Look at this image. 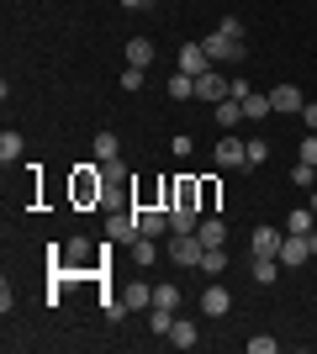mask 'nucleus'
<instances>
[{
  "label": "nucleus",
  "instance_id": "20",
  "mask_svg": "<svg viewBox=\"0 0 317 354\" xmlns=\"http://www.w3.org/2000/svg\"><path fill=\"white\" fill-rule=\"evenodd\" d=\"M169 344H175V349H196V344H201L196 323H185V317H175V328H169Z\"/></svg>",
  "mask_w": 317,
  "mask_h": 354
},
{
  "label": "nucleus",
  "instance_id": "19",
  "mask_svg": "<svg viewBox=\"0 0 317 354\" xmlns=\"http://www.w3.org/2000/svg\"><path fill=\"white\" fill-rule=\"evenodd\" d=\"M127 249H133V265H137V270H148L153 259H159V238H143V233H137Z\"/></svg>",
  "mask_w": 317,
  "mask_h": 354
},
{
  "label": "nucleus",
  "instance_id": "18",
  "mask_svg": "<svg viewBox=\"0 0 317 354\" xmlns=\"http://www.w3.org/2000/svg\"><path fill=\"white\" fill-rule=\"evenodd\" d=\"M201 243H206V249H227V222L222 217H201Z\"/></svg>",
  "mask_w": 317,
  "mask_h": 354
},
{
  "label": "nucleus",
  "instance_id": "10",
  "mask_svg": "<svg viewBox=\"0 0 317 354\" xmlns=\"http://www.w3.org/2000/svg\"><path fill=\"white\" fill-rule=\"evenodd\" d=\"M201 227V207H180L169 201V233H196Z\"/></svg>",
  "mask_w": 317,
  "mask_h": 354
},
{
  "label": "nucleus",
  "instance_id": "37",
  "mask_svg": "<svg viewBox=\"0 0 317 354\" xmlns=\"http://www.w3.org/2000/svg\"><path fill=\"white\" fill-rule=\"evenodd\" d=\"M296 159H302V164H317V133L302 138V153H296Z\"/></svg>",
  "mask_w": 317,
  "mask_h": 354
},
{
  "label": "nucleus",
  "instance_id": "21",
  "mask_svg": "<svg viewBox=\"0 0 317 354\" xmlns=\"http://www.w3.org/2000/svg\"><path fill=\"white\" fill-rule=\"evenodd\" d=\"M217 127H222V133H233V127H243V106L233 101V95H227V101H217Z\"/></svg>",
  "mask_w": 317,
  "mask_h": 354
},
{
  "label": "nucleus",
  "instance_id": "22",
  "mask_svg": "<svg viewBox=\"0 0 317 354\" xmlns=\"http://www.w3.org/2000/svg\"><path fill=\"white\" fill-rule=\"evenodd\" d=\"M127 64H133V69H148L153 64V43L148 37H127Z\"/></svg>",
  "mask_w": 317,
  "mask_h": 354
},
{
  "label": "nucleus",
  "instance_id": "6",
  "mask_svg": "<svg viewBox=\"0 0 317 354\" xmlns=\"http://www.w3.org/2000/svg\"><path fill=\"white\" fill-rule=\"evenodd\" d=\"M243 164H249V153H243V138L222 133V138H217V169H243Z\"/></svg>",
  "mask_w": 317,
  "mask_h": 354
},
{
  "label": "nucleus",
  "instance_id": "3",
  "mask_svg": "<svg viewBox=\"0 0 317 354\" xmlns=\"http://www.w3.org/2000/svg\"><path fill=\"white\" fill-rule=\"evenodd\" d=\"M137 212V233L143 238H164L169 233V207H143V201H133Z\"/></svg>",
  "mask_w": 317,
  "mask_h": 354
},
{
  "label": "nucleus",
  "instance_id": "35",
  "mask_svg": "<svg viewBox=\"0 0 317 354\" xmlns=\"http://www.w3.org/2000/svg\"><path fill=\"white\" fill-rule=\"evenodd\" d=\"M122 90H143V69H133V64H127V69H122V80H117Z\"/></svg>",
  "mask_w": 317,
  "mask_h": 354
},
{
  "label": "nucleus",
  "instance_id": "29",
  "mask_svg": "<svg viewBox=\"0 0 317 354\" xmlns=\"http://www.w3.org/2000/svg\"><path fill=\"white\" fill-rule=\"evenodd\" d=\"M153 307H169V312H180V286H153Z\"/></svg>",
  "mask_w": 317,
  "mask_h": 354
},
{
  "label": "nucleus",
  "instance_id": "33",
  "mask_svg": "<svg viewBox=\"0 0 317 354\" xmlns=\"http://www.w3.org/2000/svg\"><path fill=\"white\" fill-rule=\"evenodd\" d=\"M169 148H175V159H191V153H196V138H191V133H175V143H169Z\"/></svg>",
  "mask_w": 317,
  "mask_h": 354
},
{
  "label": "nucleus",
  "instance_id": "9",
  "mask_svg": "<svg viewBox=\"0 0 317 354\" xmlns=\"http://www.w3.org/2000/svg\"><path fill=\"white\" fill-rule=\"evenodd\" d=\"M280 265H307L312 259V243H307V233H286V243H280V254H275Z\"/></svg>",
  "mask_w": 317,
  "mask_h": 354
},
{
  "label": "nucleus",
  "instance_id": "36",
  "mask_svg": "<svg viewBox=\"0 0 317 354\" xmlns=\"http://www.w3.org/2000/svg\"><path fill=\"white\" fill-rule=\"evenodd\" d=\"M275 349H280V344H275L270 333H259V339H249V354H275Z\"/></svg>",
  "mask_w": 317,
  "mask_h": 354
},
{
  "label": "nucleus",
  "instance_id": "12",
  "mask_svg": "<svg viewBox=\"0 0 317 354\" xmlns=\"http://www.w3.org/2000/svg\"><path fill=\"white\" fill-rule=\"evenodd\" d=\"M201 312H206V317H227V312H233L227 286H206V291H201Z\"/></svg>",
  "mask_w": 317,
  "mask_h": 354
},
{
  "label": "nucleus",
  "instance_id": "31",
  "mask_svg": "<svg viewBox=\"0 0 317 354\" xmlns=\"http://www.w3.org/2000/svg\"><path fill=\"white\" fill-rule=\"evenodd\" d=\"M291 185L312 191V185H317V164H302V159H296V169H291Z\"/></svg>",
  "mask_w": 317,
  "mask_h": 354
},
{
  "label": "nucleus",
  "instance_id": "7",
  "mask_svg": "<svg viewBox=\"0 0 317 354\" xmlns=\"http://www.w3.org/2000/svg\"><path fill=\"white\" fill-rule=\"evenodd\" d=\"M302 90L296 85H270V111H280V117H296V111H302Z\"/></svg>",
  "mask_w": 317,
  "mask_h": 354
},
{
  "label": "nucleus",
  "instance_id": "25",
  "mask_svg": "<svg viewBox=\"0 0 317 354\" xmlns=\"http://www.w3.org/2000/svg\"><path fill=\"white\" fill-rule=\"evenodd\" d=\"M21 148H27V143H21V133H16V127H6V133H0V159H6V164L21 159Z\"/></svg>",
  "mask_w": 317,
  "mask_h": 354
},
{
  "label": "nucleus",
  "instance_id": "32",
  "mask_svg": "<svg viewBox=\"0 0 317 354\" xmlns=\"http://www.w3.org/2000/svg\"><path fill=\"white\" fill-rule=\"evenodd\" d=\"M243 153H249V164H265L270 159V143L265 138H243Z\"/></svg>",
  "mask_w": 317,
  "mask_h": 354
},
{
  "label": "nucleus",
  "instance_id": "26",
  "mask_svg": "<svg viewBox=\"0 0 317 354\" xmlns=\"http://www.w3.org/2000/svg\"><path fill=\"white\" fill-rule=\"evenodd\" d=\"M117 153H122V138H117V133H95V159L111 164Z\"/></svg>",
  "mask_w": 317,
  "mask_h": 354
},
{
  "label": "nucleus",
  "instance_id": "23",
  "mask_svg": "<svg viewBox=\"0 0 317 354\" xmlns=\"http://www.w3.org/2000/svg\"><path fill=\"white\" fill-rule=\"evenodd\" d=\"M312 227H317V212H312V207L286 212V233H312Z\"/></svg>",
  "mask_w": 317,
  "mask_h": 354
},
{
  "label": "nucleus",
  "instance_id": "30",
  "mask_svg": "<svg viewBox=\"0 0 317 354\" xmlns=\"http://www.w3.org/2000/svg\"><path fill=\"white\" fill-rule=\"evenodd\" d=\"M101 312H106V323H122V317H127V301H122V296H101Z\"/></svg>",
  "mask_w": 317,
  "mask_h": 354
},
{
  "label": "nucleus",
  "instance_id": "4",
  "mask_svg": "<svg viewBox=\"0 0 317 354\" xmlns=\"http://www.w3.org/2000/svg\"><path fill=\"white\" fill-rule=\"evenodd\" d=\"M201 48L211 53V64H238L249 48L238 43V37H222V32H211V37H201Z\"/></svg>",
  "mask_w": 317,
  "mask_h": 354
},
{
  "label": "nucleus",
  "instance_id": "8",
  "mask_svg": "<svg viewBox=\"0 0 317 354\" xmlns=\"http://www.w3.org/2000/svg\"><path fill=\"white\" fill-rule=\"evenodd\" d=\"M75 201H106L101 169H79V175H75Z\"/></svg>",
  "mask_w": 317,
  "mask_h": 354
},
{
  "label": "nucleus",
  "instance_id": "14",
  "mask_svg": "<svg viewBox=\"0 0 317 354\" xmlns=\"http://www.w3.org/2000/svg\"><path fill=\"white\" fill-rule=\"evenodd\" d=\"M238 106H243V122H265V117H270V90H259V85H254Z\"/></svg>",
  "mask_w": 317,
  "mask_h": 354
},
{
  "label": "nucleus",
  "instance_id": "5",
  "mask_svg": "<svg viewBox=\"0 0 317 354\" xmlns=\"http://www.w3.org/2000/svg\"><path fill=\"white\" fill-rule=\"evenodd\" d=\"M133 238H137V212L133 207L106 217V243H133Z\"/></svg>",
  "mask_w": 317,
  "mask_h": 354
},
{
  "label": "nucleus",
  "instance_id": "11",
  "mask_svg": "<svg viewBox=\"0 0 317 354\" xmlns=\"http://www.w3.org/2000/svg\"><path fill=\"white\" fill-rule=\"evenodd\" d=\"M249 243H254V254H280V243H286V227H270V222H259Z\"/></svg>",
  "mask_w": 317,
  "mask_h": 354
},
{
  "label": "nucleus",
  "instance_id": "24",
  "mask_svg": "<svg viewBox=\"0 0 317 354\" xmlns=\"http://www.w3.org/2000/svg\"><path fill=\"white\" fill-rule=\"evenodd\" d=\"M222 270H227V254L222 249H206V254H201V275H206V281H222Z\"/></svg>",
  "mask_w": 317,
  "mask_h": 354
},
{
  "label": "nucleus",
  "instance_id": "16",
  "mask_svg": "<svg viewBox=\"0 0 317 354\" xmlns=\"http://www.w3.org/2000/svg\"><path fill=\"white\" fill-rule=\"evenodd\" d=\"M122 301H127V307H133V312H148V307H153V286L143 281V275H137V281H127V291H122Z\"/></svg>",
  "mask_w": 317,
  "mask_h": 354
},
{
  "label": "nucleus",
  "instance_id": "38",
  "mask_svg": "<svg viewBox=\"0 0 317 354\" xmlns=\"http://www.w3.org/2000/svg\"><path fill=\"white\" fill-rule=\"evenodd\" d=\"M302 122H307V133H317V101L302 106Z\"/></svg>",
  "mask_w": 317,
  "mask_h": 354
},
{
  "label": "nucleus",
  "instance_id": "39",
  "mask_svg": "<svg viewBox=\"0 0 317 354\" xmlns=\"http://www.w3.org/2000/svg\"><path fill=\"white\" fill-rule=\"evenodd\" d=\"M127 11H153V0H122Z\"/></svg>",
  "mask_w": 317,
  "mask_h": 354
},
{
  "label": "nucleus",
  "instance_id": "17",
  "mask_svg": "<svg viewBox=\"0 0 317 354\" xmlns=\"http://www.w3.org/2000/svg\"><path fill=\"white\" fill-rule=\"evenodd\" d=\"M169 101H175V106L196 101V74H185V69H175V74H169Z\"/></svg>",
  "mask_w": 317,
  "mask_h": 354
},
{
  "label": "nucleus",
  "instance_id": "34",
  "mask_svg": "<svg viewBox=\"0 0 317 354\" xmlns=\"http://www.w3.org/2000/svg\"><path fill=\"white\" fill-rule=\"evenodd\" d=\"M217 32H222V37H238V43H243V21H238V16H222V21H217Z\"/></svg>",
  "mask_w": 317,
  "mask_h": 354
},
{
  "label": "nucleus",
  "instance_id": "40",
  "mask_svg": "<svg viewBox=\"0 0 317 354\" xmlns=\"http://www.w3.org/2000/svg\"><path fill=\"white\" fill-rule=\"evenodd\" d=\"M307 207H312V212H317V185H312V201H307Z\"/></svg>",
  "mask_w": 317,
  "mask_h": 354
},
{
  "label": "nucleus",
  "instance_id": "27",
  "mask_svg": "<svg viewBox=\"0 0 317 354\" xmlns=\"http://www.w3.org/2000/svg\"><path fill=\"white\" fill-rule=\"evenodd\" d=\"M148 328L159 333V339H169V328H175V312H169V307H148Z\"/></svg>",
  "mask_w": 317,
  "mask_h": 354
},
{
  "label": "nucleus",
  "instance_id": "2",
  "mask_svg": "<svg viewBox=\"0 0 317 354\" xmlns=\"http://www.w3.org/2000/svg\"><path fill=\"white\" fill-rule=\"evenodd\" d=\"M227 90H233V80L222 74V64H211L206 74H196V101H227Z\"/></svg>",
  "mask_w": 317,
  "mask_h": 354
},
{
  "label": "nucleus",
  "instance_id": "15",
  "mask_svg": "<svg viewBox=\"0 0 317 354\" xmlns=\"http://www.w3.org/2000/svg\"><path fill=\"white\" fill-rule=\"evenodd\" d=\"M280 270H286V265H280L275 254H254V265H249V275H254L259 286H275V281H280Z\"/></svg>",
  "mask_w": 317,
  "mask_h": 354
},
{
  "label": "nucleus",
  "instance_id": "28",
  "mask_svg": "<svg viewBox=\"0 0 317 354\" xmlns=\"http://www.w3.org/2000/svg\"><path fill=\"white\" fill-rule=\"evenodd\" d=\"M85 254H90V238H69V243H64V249H59V259H69V265H79ZM59 259H53V265H59Z\"/></svg>",
  "mask_w": 317,
  "mask_h": 354
},
{
  "label": "nucleus",
  "instance_id": "13",
  "mask_svg": "<svg viewBox=\"0 0 317 354\" xmlns=\"http://www.w3.org/2000/svg\"><path fill=\"white\" fill-rule=\"evenodd\" d=\"M175 69H185V74H206L211 69V53L201 43H185L180 48V64H175Z\"/></svg>",
  "mask_w": 317,
  "mask_h": 354
},
{
  "label": "nucleus",
  "instance_id": "1",
  "mask_svg": "<svg viewBox=\"0 0 317 354\" xmlns=\"http://www.w3.org/2000/svg\"><path fill=\"white\" fill-rule=\"evenodd\" d=\"M201 254H206L201 233H175V243H169V259H175L180 270H201Z\"/></svg>",
  "mask_w": 317,
  "mask_h": 354
}]
</instances>
